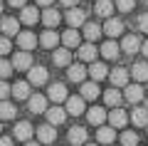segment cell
<instances>
[{
	"mask_svg": "<svg viewBox=\"0 0 148 146\" xmlns=\"http://www.w3.org/2000/svg\"><path fill=\"white\" fill-rule=\"evenodd\" d=\"M109 77H111V84H114V87H126L128 84V72L123 67H116Z\"/></svg>",
	"mask_w": 148,
	"mask_h": 146,
	"instance_id": "836d02e7",
	"label": "cell"
},
{
	"mask_svg": "<svg viewBox=\"0 0 148 146\" xmlns=\"http://www.w3.org/2000/svg\"><path fill=\"white\" fill-rule=\"evenodd\" d=\"M10 94L15 99H30V82H15L10 87Z\"/></svg>",
	"mask_w": 148,
	"mask_h": 146,
	"instance_id": "83f0119b",
	"label": "cell"
},
{
	"mask_svg": "<svg viewBox=\"0 0 148 146\" xmlns=\"http://www.w3.org/2000/svg\"><path fill=\"white\" fill-rule=\"evenodd\" d=\"M25 146H40L37 141H25Z\"/></svg>",
	"mask_w": 148,
	"mask_h": 146,
	"instance_id": "c3c4849f",
	"label": "cell"
},
{
	"mask_svg": "<svg viewBox=\"0 0 148 146\" xmlns=\"http://www.w3.org/2000/svg\"><path fill=\"white\" fill-rule=\"evenodd\" d=\"M64 20L69 22V27H82L86 22V12L82 10V8H69L67 15H64Z\"/></svg>",
	"mask_w": 148,
	"mask_h": 146,
	"instance_id": "3957f363",
	"label": "cell"
},
{
	"mask_svg": "<svg viewBox=\"0 0 148 146\" xmlns=\"http://www.w3.org/2000/svg\"><path fill=\"white\" fill-rule=\"evenodd\" d=\"M143 3H146V5H148V0H143Z\"/></svg>",
	"mask_w": 148,
	"mask_h": 146,
	"instance_id": "f5cc1de1",
	"label": "cell"
},
{
	"mask_svg": "<svg viewBox=\"0 0 148 146\" xmlns=\"http://www.w3.org/2000/svg\"><path fill=\"white\" fill-rule=\"evenodd\" d=\"M84 146H96V144H84Z\"/></svg>",
	"mask_w": 148,
	"mask_h": 146,
	"instance_id": "681fc988",
	"label": "cell"
},
{
	"mask_svg": "<svg viewBox=\"0 0 148 146\" xmlns=\"http://www.w3.org/2000/svg\"><path fill=\"white\" fill-rule=\"evenodd\" d=\"M94 10H96L99 17H111V12H114V3H111V0H96Z\"/></svg>",
	"mask_w": 148,
	"mask_h": 146,
	"instance_id": "e575fe53",
	"label": "cell"
},
{
	"mask_svg": "<svg viewBox=\"0 0 148 146\" xmlns=\"http://www.w3.org/2000/svg\"><path fill=\"white\" fill-rule=\"evenodd\" d=\"M109 124L114 126V129H123V126L128 124V114L123 109H119V107H114V111L109 114Z\"/></svg>",
	"mask_w": 148,
	"mask_h": 146,
	"instance_id": "52a82bcc",
	"label": "cell"
},
{
	"mask_svg": "<svg viewBox=\"0 0 148 146\" xmlns=\"http://www.w3.org/2000/svg\"><path fill=\"white\" fill-rule=\"evenodd\" d=\"M27 107H30L32 114H42V111H47V99H45L42 94H30Z\"/></svg>",
	"mask_w": 148,
	"mask_h": 146,
	"instance_id": "ba28073f",
	"label": "cell"
},
{
	"mask_svg": "<svg viewBox=\"0 0 148 146\" xmlns=\"http://www.w3.org/2000/svg\"><path fill=\"white\" fill-rule=\"evenodd\" d=\"M96 55H99V50H96L91 42H84V45H79V60H82V62H94Z\"/></svg>",
	"mask_w": 148,
	"mask_h": 146,
	"instance_id": "44dd1931",
	"label": "cell"
},
{
	"mask_svg": "<svg viewBox=\"0 0 148 146\" xmlns=\"http://www.w3.org/2000/svg\"><path fill=\"white\" fill-rule=\"evenodd\" d=\"M59 40H62V45L67 47V50H72V47H79L82 37H79V32H77V27H69V30L59 37Z\"/></svg>",
	"mask_w": 148,
	"mask_h": 146,
	"instance_id": "5bb4252c",
	"label": "cell"
},
{
	"mask_svg": "<svg viewBox=\"0 0 148 146\" xmlns=\"http://www.w3.org/2000/svg\"><path fill=\"white\" fill-rule=\"evenodd\" d=\"M131 121L136 126H148V107L143 104V107H136L133 109V114H131Z\"/></svg>",
	"mask_w": 148,
	"mask_h": 146,
	"instance_id": "1f68e13d",
	"label": "cell"
},
{
	"mask_svg": "<svg viewBox=\"0 0 148 146\" xmlns=\"http://www.w3.org/2000/svg\"><path fill=\"white\" fill-rule=\"evenodd\" d=\"M101 30H104L109 37H119V35L123 32V22L119 20V17H109V20L104 22V27H101Z\"/></svg>",
	"mask_w": 148,
	"mask_h": 146,
	"instance_id": "8fae6325",
	"label": "cell"
},
{
	"mask_svg": "<svg viewBox=\"0 0 148 146\" xmlns=\"http://www.w3.org/2000/svg\"><path fill=\"white\" fill-rule=\"evenodd\" d=\"M32 67V55L27 50H20V52L12 57V69H20V72H27Z\"/></svg>",
	"mask_w": 148,
	"mask_h": 146,
	"instance_id": "277c9868",
	"label": "cell"
},
{
	"mask_svg": "<svg viewBox=\"0 0 148 146\" xmlns=\"http://www.w3.org/2000/svg\"><path fill=\"white\" fill-rule=\"evenodd\" d=\"M121 50L126 55H136L138 50H141V40H138L136 35H126V37H123V42H121Z\"/></svg>",
	"mask_w": 148,
	"mask_h": 146,
	"instance_id": "ffe728a7",
	"label": "cell"
},
{
	"mask_svg": "<svg viewBox=\"0 0 148 146\" xmlns=\"http://www.w3.org/2000/svg\"><path fill=\"white\" fill-rule=\"evenodd\" d=\"M35 3H37V5H42V8H49L54 0H35Z\"/></svg>",
	"mask_w": 148,
	"mask_h": 146,
	"instance_id": "bcb514c9",
	"label": "cell"
},
{
	"mask_svg": "<svg viewBox=\"0 0 148 146\" xmlns=\"http://www.w3.org/2000/svg\"><path fill=\"white\" fill-rule=\"evenodd\" d=\"M101 25L99 22H84V37H86V42H96L101 37Z\"/></svg>",
	"mask_w": 148,
	"mask_h": 146,
	"instance_id": "484cf974",
	"label": "cell"
},
{
	"mask_svg": "<svg viewBox=\"0 0 148 146\" xmlns=\"http://www.w3.org/2000/svg\"><path fill=\"white\" fill-rule=\"evenodd\" d=\"M86 119H89V124L101 126V124L106 121V111H104V107H91V109L86 111Z\"/></svg>",
	"mask_w": 148,
	"mask_h": 146,
	"instance_id": "7402d4cb",
	"label": "cell"
},
{
	"mask_svg": "<svg viewBox=\"0 0 148 146\" xmlns=\"http://www.w3.org/2000/svg\"><path fill=\"white\" fill-rule=\"evenodd\" d=\"M67 77H69V82H84V77H86V69H84V64H69L67 67Z\"/></svg>",
	"mask_w": 148,
	"mask_h": 146,
	"instance_id": "4316f807",
	"label": "cell"
},
{
	"mask_svg": "<svg viewBox=\"0 0 148 146\" xmlns=\"http://www.w3.org/2000/svg\"><path fill=\"white\" fill-rule=\"evenodd\" d=\"M133 5H136V0H116V8H119L121 12H131Z\"/></svg>",
	"mask_w": 148,
	"mask_h": 146,
	"instance_id": "ab89813d",
	"label": "cell"
},
{
	"mask_svg": "<svg viewBox=\"0 0 148 146\" xmlns=\"http://www.w3.org/2000/svg\"><path fill=\"white\" fill-rule=\"evenodd\" d=\"M69 144L72 146H84L86 144V129L84 126H72L69 129Z\"/></svg>",
	"mask_w": 148,
	"mask_h": 146,
	"instance_id": "9a60e30c",
	"label": "cell"
},
{
	"mask_svg": "<svg viewBox=\"0 0 148 146\" xmlns=\"http://www.w3.org/2000/svg\"><path fill=\"white\" fill-rule=\"evenodd\" d=\"M0 12H3V3H0Z\"/></svg>",
	"mask_w": 148,
	"mask_h": 146,
	"instance_id": "f907efd6",
	"label": "cell"
},
{
	"mask_svg": "<svg viewBox=\"0 0 148 146\" xmlns=\"http://www.w3.org/2000/svg\"><path fill=\"white\" fill-rule=\"evenodd\" d=\"M37 139H40V144H52L54 139H57V129H54L52 124H42V126H37Z\"/></svg>",
	"mask_w": 148,
	"mask_h": 146,
	"instance_id": "5b68a950",
	"label": "cell"
},
{
	"mask_svg": "<svg viewBox=\"0 0 148 146\" xmlns=\"http://www.w3.org/2000/svg\"><path fill=\"white\" fill-rule=\"evenodd\" d=\"M131 74H133V79H136L138 84L141 82H148V62H136L131 67Z\"/></svg>",
	"mask_w": 148,
	"mask_h": 146,
	"instance_id": "d6a6232c",
	"label": "cell"
},
{
	"mask_svg": "<svg viewBox=\"0 0 148 146\" xmlns=\"http://www.w3.org/2000/svg\"><path fill=\"white\" fill-rule=\"evenodd\" d=\"M8 3H10L12 8H25V3H27V0H8Z\"/></svg>",
	"mask_w": 148,
	"mask_h": 146,
	"instance_id": "7bdbcfd3",
	"label": "cell"
},
{
	"mask_svg": "<svg viewBox=\"0 0 148 146\" xmlns=\"http://www.w3.org/2000/svg\"><path fill=\"white\" fill-rule=\"evenodd\" d=\"M37 20H40V12H37V8L25 5V8L20 10V22H25V25H35Z\"/></svg>",
	"mask_w": 148,
	"mask_h": 146,
	"instance_id": "d4e9b609",
	"label": "cell"
},
{
	"mask_svg": "<svg viewBox=\"0 0 148 146\" xmlns=\"http://www.w3.org/2000/svg\"><path fill=\"white\" fill-rule=\"evenodd\" d=\"M99 52H101V57H104V60H116L119 52H121V47H119L114 40H109V42H104V45H101Z\"/></svg>",
	"mask_w": 148,
	"mask_h": 146,
	"instance_id": "cb8c5ba5",
	"label": "cell"
},
{
	"mask_svg": "<svg viewBox=\"0 0 148 146\" xmlns=\"http://www.w3.org/2000/svg\"><path fill=\"white\" fill-rule=\"evenodd\" d=\"M121 102H123V97H121V92H119V87L116 89H106V92H104V104L106 107L114 109V107H119Z\"/></svg>",
	"mask_w": 148,
	"mask_h": 146,
	"instance_id": "4dcf8cb0",
	"label": "cell"
},
{
	"mask_svg": "<svg viewBox=\"0 0 148 146\" xmlns=\"http://www.w3.org/2000/svg\"><path fill=\"white\" fill-rule=\"evenodd\" d=\"M8 97H10V84H8L5 79H0V102L8 99Z\"/></svg>",
	"mask_w": 148,
	"mask_h": 146,
	"instance_id": "60d3db41",
	"label": "cell"
},
{
	"mask_svg": "<svg viewBox=\"0 0 148 146\" xmlns=\"http://www.w3.org/2000/svg\"><path fill=\"white\" fill-rule=\"evenodd\" d=\"M52 60H54V64H57V67H69V64H72V52H69L67 47H62V50H54Z\"/></svg>",
	"mask_w": 148,
	"mask_h": 146,
	"instance_id": "f1b7e54d",
	"label": "cell"
},
{
	"mask_svg": "<svg viewBox=\"0 0 148 146\" xmlns=\"http://www.w3.org/2000/svg\"><path fill=\"white\" fill-rule=\"evenodd\" d=\"M123 97H126V102H131V104H138V102L143 99V87L141 84H126L123 87Z\"/></svg>",
	"mask_w": 148,
	"mask_h": 146,
	"instance_id": "8992f818",
	"label": "cell"
},
{
	"mask_svg": "<svg viewBox=\"0 0 148 146\" xmlns=\"http://www.w3.org/2000/svg\"><path fill=\"white\" fill-rule=\"evenodd\" d=\"M0 146H12V139H8V136H0Z\"/></svg>",
	"mask_w": 148,
	"mask_h": 146,
	"instance_id": "f6af8a7d",
	"label": "cell"
},
{
	"mask_svg": "<svg viewBox=\"0 0 148 146\" xmlns=\"http://www.w3.org/2000/svg\"><path fill=\"white\" fill-rule=\"evenodd\" d=\"M47 97H49L52 102H57V104H59V102H64V99H67V87H64L62 82H54V84H49V89H47Z\"/></svg>",
	"mask_w": 148,
	"mask_h": 146,
	"instance_id": "30bf717a",
	"label": "cell"
},
{
	"mask_svg": "<svg viewBox=\"0 0 148 146\" xmlns=\"http://www.w3.org/2000/svg\"><path fill=\"white\" fill-rule=\"evenodd\" d=\"M32 134H35V129H32L30 121H17L15 124V139L17 141H30Z\"/></svg>",
	"mask_w": 148,
	"mask_h": 146,
	"instance_id": "9c48e42d",
	"label": "cell"
},
{
	"mask_svg": "<svg viewBox=\"0 0 148 146\" xmlns=\"http://www.w3.org/2000/svg\"><path fill=\"white\" fill-rule=\"evenodd\" d=\"M15 114H17V109H15V104L12 102H0V119L3 121H8V119H15Z\"/></svg>",
	"mask_w": 148,
	"mask_h": 146,
	"instance_id": "d590c367",
	"label": "cell"
},
{
	"mask_svg": "<svg viewBox=\"0 0 148 146\" xmlns=\"http://www.w3.org/2000/svg\"><path fill=\"white\" fill-rule=\"evenodd\" d=\"M114 139H116V131H114V126H99V131H96V141L99 144H114Z\"/></svg>",
	"mask_w": 148,
	"mask_h": 146,
	"instance_id": "ac0fdd59",
	"label": "cell"
},
{
	"mask_svg": "<svg viewBox=\"0 0 148 146\" xmlns=\"http://www.w3.org/2000/svg\"><path fill=\"white\" fill-rule=\"evenodd\" d=\"M138 30H143V32H148V12L146 15H138Z\"/></svg>",
	"mask_w": 148,
	"mask_h": 146,
	"instance_id": "b9f144b4",
	"label": "cell"
},
{
	"mask_svg": "<svg viewBox=\"0 0 148 146\" xmlns=\"http://www.w3.org/2000/svg\"><path fill=\"white\" fill-rule=\"evenodd\" d=\"M37 42H40L42 47H47V50H54V47H57V42H59V35L49 27V30H45L42 35H40V40H37Z\"/></svg>",
	"mask_w": 148,
	"mask_h": 146,
	"instance_id": "e0dca14e",
	"label": "cell"
},
{
	"mask_svg": "<svg viewBox=\"0 0 148 146\" xmlns=\"http://www.w3.org/2000/svg\"><path fill=\"white\" fill-rule=\"evenodd\" d=\"M12 74V62L8 60H0V79H8Z\"/></svg>",
	"mask_w": 148,
	"mask_h": 146,
	"instance_id": "74e56055",
	"label": "cell"
},
{
	"mask_svg": "<svg viewBox=\"0 0 148 146\" xmlns=\"http://www.w3.org/2000/svg\"><path fill=\"white\" fill-rule=\"evenodd\" d=\"M17 45H20V50H27V52H30V50H35V45H37V37L32 35L30 30H25V32H17Z\"/></svg>",
	"mask_w": 148,
	"mask_h": 146,
	"instance_id": "7c38bea8",
	"label": "cell"
},
{
	"mask_svg": "<svg viewBox=\"0 0 148 146\" xmlns=\"http://www.w3.org/2000/svg\"><path fill=\"white\" fill-rule=\"evenodd\" d=\"M40 20H42L47 27H57V25H59V20H62V15H59L54 8H45V12L40 15Z\"/></svg>",
	"mask_w": 148,
	"mask_h": 146,
	"instance_id": "603a6c76",
	"label": "cell"
},
{
	"mask_svg": "<svg viewBox=\"0 0 148 146\" xmlns=\"http://www.w3.org/2000/svg\"><path fill=\"white\" fill-rule=\"evenodd\" d=\"M49 79V72L45 67H40V64H32L30 69H27V82L35 84V87H40V84H45Z\"/></svg>",
	"mask_w": 148,
	"mask_h": 146,
	"instance_id": "6da1fadb",
	"label": "cell"
},
{
	"mask_svg": "<svg viewBox=\"0 0 148 146\" xmlns=\"http://www.w3.org/2000/svg\"><path fill=\"white\" fill-rule=\"evenodd\" d=\"M86 72L91 74V79H94V82H101V79L109 74V69H106V64H104V62H96V60H94V62H91V67L86 69Z\"/></svg>",
	"mask_w": 148,
	"mask_h": 146,
	"instance_id": "f546056e",
	"label": "cell"
},
{
	"mask_svg": "<svg viewBox=\"0 0 148 146\" xmlns=\"http://www.w3.org/2000/svg\"><path fill=\"white\" fill-rule=\"evenodd\" d=\"M82 97H84V102H94L96 99V97H99V84H96V82H82Z\"/></svg>",
	"mask_w": 148,
	"mask_h": 146,
	"instance_id": "2e32d148",
	"label": "cell"
},
{
	"mask_svg": "<svg viewBox=\"0 0 148 146\" xmlns=\"http://www.w3.org/2000/svg\"><path fill=\"white\" fill-rule=\"evenodd\" d=\"M45 114H47V121H49L52 126L64 124V119H67V109H62V107H49Z\"/></svg>",
	"mask_w": 148,
	"mask_h": 146,
	"instance_id": "4fadbf2b",
	"label": "cell"
},
{
	"mask_svg": "<svg viewBox=\"0 0 148 146\" xmlns=\"http://www.w3.org/2000/svg\"><path fill=\"white\" fill-rule=\"evenodd\" d=\"M141 50H143V55H146V57H148V40H146V42H143V45H141Z\"/></svg>",
	"mask_w": 148,
	"mask_h": 146,
	"instance_id": "7dc6e473",
	"label": "cell"
},
{
	"mask_svg": "<svg viewBox=\"0 0 148 146\" xmlns=\"http://www.w3.org/2000/svg\"><path fill=\"white\" fill-rule=\"evenodd\" d=\"M0 131H3V124H0Z\"/></svg>",
	"mask_w": 148,
	"mask_h": 146,
	"instance_id": "816d5d0a",
	"label": "cell"
},
{
	"mask_svg": "<svg viewBox=\"0 0 148 146\" xmlns=\"http://www.w3.org/2000/svg\"><path fill=\"white\" fill-rule=\"evenodd\" d=\"M0 30L5 32V37H12L20 32V20H15V17H3V22H0Z\"/></svg>",
	"mask_w": 148,
	"mask_h": 146,
	"instance_id": "d6986e66",
	"label": "cell"
},
{
	"mask_svg": "<svg viewBox=\"0 0 148 146\" xmlns=\"http://www.w3.org/2000/svg\"><path fill=\"white\" fill-rule=\"evenodd\" d=\"M77 3H79V0H62L64 8H77Z\"/></svg>",
	"mask_w": 148,
	"mask_h": 146,
	"instance_id": "ee69618b",
	"label": "cell"
},
{
	"mask_svg": "<svg viewBox=\"0 0 148 146\" xmlns=\"http://www.w3.org/2000/svg\"><path fill=\"white\" fill-rule=\"evenodd\" d=\"M10 50H12V42H10V37H5V35H3V37H0V57H5V55L10 52Z\"/></svg>",
	"mask_w": 148,
	"mask_h": 146,
	"instance_id": "f35d334b",
	"label": "cell"
},
{
	"mask_svg": "<svg viewBox=\"0 0 148 146\" xmlns=\"http://www.w3.org/2000/svg\"><path fill=\"white\" fill-rule=\"evenodd\" d=\"M64 109H67V114H72V116H79V114H84V97H67L64 99Z\"/></svg>",
	"mask_w": 148,
	"mask_h": 146,
	"instance_id": "7a4b0ae2",
	"label": "cell"
},
{
	"mask_svg": "<svg viewBox=\"0 0 148 146\" xmlns=\"http://www.w3.org/2000/svg\"><path fill=\"white\" fill-rule=\"evenodd\" d=\"M121 146H138V134L136 131H123L121 134Z\"/></svg>",
	"mask_w": 148,
	"mask_h": 146,
	"instance_id": "8d00e7d4",
	"label": "cell"
}]
</instances>
